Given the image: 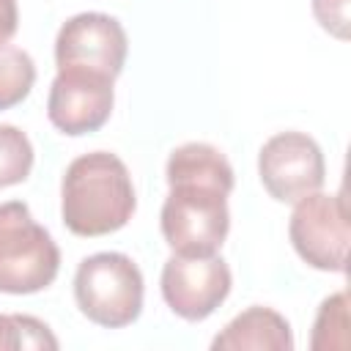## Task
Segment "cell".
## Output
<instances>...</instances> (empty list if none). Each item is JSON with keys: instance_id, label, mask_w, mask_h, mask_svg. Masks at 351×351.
<instances>
[{"instance_id": "6da1fadb", "label": "cell", "mask_w": 351, "mask_h": 351, "mask_svg": "<svg viewBox=\"0 0 351 351\" xmlns=\"http://www.w3.org/2000/svg\"><path fill=\"white\" fill-rule=\"evenodd\" d=\"M137 208V195L126 165L110 151L77 156L60 184L63 225L82 239L121 230Z\"/></svg>"}, {"instance_id": "7a4b0ae2", "label": "cell", "mask_w": 351, "mask_h": 351, "mask_svg": "<svg viewBox=\"0 0 351 351\" xmlns=\"http://www.w3.org/2000/svg\"><path fill=\"white\" fill-rule=\"evenodd\" d=\"M60 250L22 200L0 206V293H38L55 282Z\"/></svg>"}, {"instance_id": "3957f363", "label": "cell", "mask_w": 351, "mask_h": 351, "mask_svg": "<svg viewBox=\"0 0 351 351\" xmlns=\"http://www.w3.org/2000/svg\"><path fill=\"white\" fill-rule=\"evenodd\" d=\"M74 299L88 321L107 329L129 326L143 310V274L129 255L96 252L77 266Z\"/></svg>"}, {"instance_id": "277c9868", "label": "cell", "mask_w": 351, "mask_h": 351, "mask_svg": "<svg viewBox=\"0 0 351 351\" xmlns=\"http://www.w3.org/2000/svg\"><path fill=\"white\" fill-rule=\"evenodd\" d=\"M159 225L173 255H217L230 230L228 195L203 184H173Z\"/></svg>"}, {"instance_id": "5b68a950", "label": "cell", "mask_w": 351, "mask_h": 351, "mask_svg": "<svg viewBox=\"0 0 351 351\" xmlns=\"http://www.w3.org/2000/svg\"><path fill=\"white\" fill-rule=\"evenodd\" d=\"M288 236L299 258L318 271H346L348 261V206L343 192H313L293 203Z\"/></svg>"}, {"instance_id": "8992f818", "label": "cell", "mask_w": 351, "mask_h": 351, "mask_svg": "<svg viewBox=\"0 0 351 351\" xmlns=\"http://www.w3.org/2000/svg\"><path fill=\"white\" fill-rule=\"evenodd\" d=\"M263 189L280 203H296L324 186L326 165L318 143L304 132H280L258 154Z\"/></svg>"}, {"instance_id": "52a82bcc", "label": "cell", "mask_w": 351, "mask_h": 351, "mask_svg": "<svg viewBox=\"0 0 351 351\" xmlns=\"http://www.w3.org/2000/svg\"><path fill=\"white\" fill-rule=\"evenodd\" d=\"M129 41L121 22L110 14L88 11L63 22L55 38L58 69H90L107 77H118L126 63Z\"/></svg>"}, {"instance_id": "ba28073f", "label": "cell", "mask_w": 351, "mask_h": 351, "mask_svg": "<svg viewBox=\"0 0 351 351\" xmlns=\"http://www.w3.org/2000/svg\"><path fill=\"white\" fill-rule=\"evenodd\" d=\"M112 82V77L90 69H58L47 101L52 126L71 137L101 129L115 104Z\"/></svg>"}, {"instance_id": "9c48e42d", "label": "cell", "mask_w": 351, "mask_h": 351, "mask_svg": "<svg viewBox=\"0 0 351 351\" xmlns=\"http://www.w3.org/2000/svg\"><path fill=\"white\" fill-rule=\"evenodd\" d=\"M233 277L219 255L184 258L170 255L162 269V296L184 321L208 318L230 293Z\"/></svg>"}, {"instance_id": "30bf717a", "label": "cell", "mask_w": 351, "mask_h": 351, "mask_svg": "<svg viewBox=\"0 0 351 351\" xmlns=\"http://www.w3.org/2000/svg\"><path fill=\"white\" fill-rule=\"evenodd\" d=\"M214 351H291L293 335L288 321L271 307H250L239 313L214 340Z\"/></svg>"}, {"instance_id": "8fae6325", "label": "cell", "mask_w": 351, "mask_h": 351, "mask_svg": "<svg viewBox=\"0 0 351 351\" xmlns=\"http://www.w3.org/2000/svg\"><path fill=\"white\" fill-rule=\"evenodd\" d=\"M167 184H203V186H214L225 195L233 192V167L228 162V156L208 145V143H184L178 145L165 167Z\"/></svg>"}, {"instance_id": "7c38bea8", "label": "cell", "mask_w": 351, "mask_h": 351, "mask_svg": "<svg viewBox=\"0 0 351 351\" xmlns=\"http://www.w3.org/2000/svg\"><path fill=\"white\" fill-rule=\"evenodd\" d=\"M36 82L33 58L11 44H0V110H8L27 99Z\"/></svg>"}, {"instance_id": "4fadbf2b", "label": "cell", "mask_w": 351, "mask_h": 351, "mask_svg": "<svg viewBox=\"0 0 351 351\" xmlns=\"http://www.w3.org/2000/svg\"><path fill=\"white\" fill-rule=\"evenodd\" d=\"M313 351H346L348 348V293L340 291L324 299L313 324Z\"/></svg>"}, {"instance_id": "5bb4252c", "label": "cell", "mask_w": 351, "mask_h": 351, "mask_svg": "<svg viewBox=\"0 0 351 351\" xmlns=\"http://www.w3.org/2000/svg\"><path fill=\"white\" fill-rule=\"evenodd\" d=\"M33 170V145L11 123H0V189L22 184Z\"/></svg>"}, {"instance_id": "9a60e30c", "label": "cell", "mask_w": 351, "mask_h": 351, "mask_svg": "<svg viewBox=\"0 0 351 351\" xmlns=\"http://www.w3.org/2000/svg\"><path fill=\"white\" fill-rule=\"evenodd\" d=\"M16 348H58V340L33 315H0V351Z\"/></svg>"}, {"instance_id": "2e32d148", "label": "cell", "mask_w": 351, "mask_h": 351, "mask_svg": "<svg viewBox=\"0 0 351 351\" xmlns=\"http://www.w3.org/2000/svg\"><path fill=\"white\" fill-rule=\"evenodd\" d=\"M313 14L326 33H332L340 41L348 38V0H313Z\"/></svg>"}, {"instance_id": "e0dca14e", "label": "cell", "mask_w": 351, "mask_h": 351, "mask_svg": "<svg viewBox=\"0 0 351 351\" xmlns=\"http://www.w3.org/2000/svg\"><path fill=\"white\" fill-rule=\"evenodd\" d=\"M19 27L16 0H0V44H8Z\"/></svg>"}]
</instances>
